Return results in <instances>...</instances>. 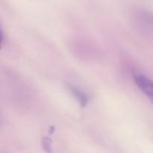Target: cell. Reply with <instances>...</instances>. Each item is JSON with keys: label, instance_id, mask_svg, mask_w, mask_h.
Here are the masks:
<instances>
[{"label": "cell", "instance_id": "3", "mask_svg": "<svg viewBox=\"0 0 153 153\" xmlns=\"http://www.w3.org/2000/svg\"><path fill=\"white\" fill-rule=\"evenodd\" d=\"M41 146L46 153H53L52 146V140L49 136H43L41 139Z\"/></svg>", "mask_w": 153, "mask_h": 153}, {"label": "cell", "instance_id": "2", "mask_svg": "<svg viewBox=\"0 0 153 153\" xmlns=\"http://www.w3.org/2000/svg\"><path fill=\"white\" fill-rule=\"evenodd\" d=\"M69 88H70V91L73 93V95H74L75 97H76V98L79 100L81 106H82V107L86 106L87 104H88V96H87L83 92L81 91L80 89H79V88H76V87L73 86H70Z\"/></svg>", "mask_w": 153, "mask_h": 153}, {"label": "cell", "instance_id": "4", "mask_svg": "<svg viewBox=\"0 0 153 153\" xmlns=\"http://www.w3.org/2000/svg\"><path fill=\"white\" fill-rule=\"evenodd\" d=\"M50 131H49V134H52V133H53L54 131H55V127H53V126H52V127L50 128Z\"/></svg>", "mask_w": 153, "mask_h": 153}, {"label": "cell", "instance_id": "1", "mask_svg": "<svg viewBox=\"0 0 153 153\" xmlns=\"http://www.w3.org/2000/svg\"><path fill=\"white\" fill-rule=\"evenodd\" d=\"M134 80L135 84L153 104V81L143 74H134Z\"/></svg>", "mask_w": 153, "mask_h": 153}]
</instances>
